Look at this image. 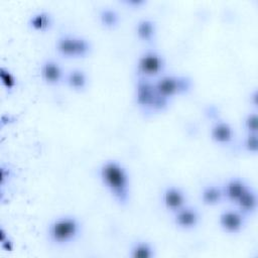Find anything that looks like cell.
I'll return each mask as SVG.
<instances>
[{
	"mask_svg": "<svg viewBox=\"0 0 258 258\" xmlns=\"http://www.w3.org/2000/svg\"><path fill=\"white\" fill-rule=\"evenodd\" d=\"M98 174L116 203L125 206L130 198V177L126 167L116 159H107L100 165Z\"/></svg>",
	"mask_w": 258,
	"mask_h": 258,
	"instance_id": "6da1fadb",
	"label": "cell"
},
{
	"mask_svg": "<svg viewBox=\"0 0 258 258\" xmlns=\"http://www.w3.org/2000/svg\"><path fill=\"white\" fill-rule=\"evenodd\" d=\"M134 98L139 109L147 114L164 111L170 102L157 92L153 80L143 77H136Z\"/></svg>",
	"mask_w": 258,
	"mask_h": 258,
	"instance_id": "7a4b0ae2",
	"label": "cell"
},
{
	"mask_svg": "<svg viewBox=\"0 0 258 258\" xmlns=\"http://www.w3.org/2000/svg\"><path fill=\"white\" fill-rule=\"evenodd\" d=\"M82 223L73 215H62L53 219L47 226L48 241L55 246H67L75 242L82 233Z\"/></svg>",
	"mask_w": 258,
	"mask_h": 258,
	"instance_id": "3957f363",
	"label": "cell"
},
{
	"mask_svg": "<svg viewBox=\"0 0 258 258\" xmlns=\"http://www.w3.org/2000/svg\"><path fill=\"white\" fill-rule=\"evenodd\" d=\"M92 45L90 40L81 35L63 33L55 40V50L63 57H85L90 53Z\"/></svg>",
	"mask_w": 258,
	"mask_h": 258,
	"instance_id": "277c9868",
	"label": "cell"
},
{
	"mask_svg": "<svg viewBox=\"0 0 258 258\" xmlns=\"http://www.w3.org/2000/svg\"><path fill=\"white\" fill-rule=\"evenodd\" d=\"M166 60L162 53L154 48L144 50L136 62V77L154 80L164 74Z\"/></svg>",
	"mask_w": 258,
	"mask_h": 258,
	"instance_id": "5b68a950",
	"label": "cell"
},
{
	"mask_svg": "<svg viewBox=\"0 0 258 258\" xmlns=\"http://www.w3.org/2000/svg\"><path fill=\"white\" fill-rule=\"evenodd\" d=\"M153 82L157 92L169 100L176 95L187 93L192 88L191 79L182 75L164 73L158 78L154 79Z\"/></svg>",
	"mask_w": 258,
	"mask_h": 258,
	"instance_id": "8992f818",
	"label": "cell"
},
{
	"mask_svg": "<svg viewBox=\"0 0 258 258\" xmlns=\"http://www.w3.org/2000/svg\"><path fill=\"white\" fill-rule=\"evenodd\" d=\"M247 217L236 208L226 209L219 215V225L228 234L240 233L246 225Z\"/></svg>",
	"mask_w": 258,
	"mask_h": 258,
	"instance_id": "52a82bcc",
	"label": "cell"
},
{
	"mask_svg": "<svg viewBox=\"0 0 258 258\" xmlns=\"http://www.w3.org/2000/svg\"><path fill=\"white\" fill-rule=\"evenodd\" d=\"M161 204L171 214L187 204L186 192L177 185H168L161 192Z\"/></svg>",
	"mask_w": 258,
	"mask_h": 258,
	"instance_id": "ba28073f",
	"label": "cell"
},
{
	"mask_svg": "<svg viewBox=\"0 0 258 258\" xmlns=\"http://www.w3.org/2000/svg\"><path fill=\"white\" fill-rule=\"evenodd\" d=\"M172 221L181 230H192L200 224L201 214L196 207L186 204L172 213Z\"/></svg>",
	"mask_w": 258,
	"mask_h": 258,
	"instance_id": "9c48e42d",
	"label": "cell"
},
{
	"mask_svg": "<svg viewBox=\"0 0 258 258\" xmlns=\"http://www.w3.org/2000/svg\"><path fill=\"white\" fill-rule=\"evenodd\" d=\"M64 76L66 72L57 60L53 58H47L41 62L40 78L47 85H59L64 81Z\"/></svg>",
	"mask_w": 258,
	"mask_h": 258,
	"instance_id": "30bf717a",
	"label": "cell"
},
{
	"mask_svg": "<svg viewBox=\"0 0 258 258\" xmlns=\"http://www.w3.org/2000/svg\"><path fill=\"white\" fill-rule=\"evenodd\" d=\"M225 201L235 204V202L243 195V192L250 186L247 181L241 177H231L222 185Z\"/></svg>",
	"mask_w": 258,
	"mask_h": 258,
	"instance_id": "8fae6325",
	"label": "cell"
},
{
	"mask_svg": "<svg viewBox=\"0 0 258 258\" xmlns=\"http://www.w3.org/2000/svg\"><path fill=\"white\" fill-rule=\"evenodd\" d=\"M210 135L212 140L218 144H229L233 141L235 132L229 122L217 120L211 127Z\"/></svg>",
	"mask_w": 258,
	"mask_h": 258,
	"instance_id": "7c38bea8",
	"label": "cell"
},
{
	"mask_svg": "<svg viewBox=\"0 0 258 258\" xmlns=\"http://www.w3.org/2000/svg\"><path fill=\"white\" fill-rule=\"evenodd\" d=\"M257 207L258 197L256 190L252 186H249L234 204V208H236L246 217L252 216L256 212Z\"/></svg>",
	"mask_w": 258,
	"mask_h": 258,
	"instance_id": "4fadbf2b",
	"label": "cell"
},
{
	"mask_svg": "<svg viewBox=\"0 0 258 258\" xmlns=\"http://www.w3.org/2000/svg\"><path fill=\"white\" fill-rule=\"evenodd\" d=\"M63 83L72 90L83 91L88 85V75L84 70L74 68L66 73Z\"/></svg>",
	"mask_w": 258,
	"mask_h": 258,
	"instance_id": "5bb4252c",
	"label": "cell"
},
{
	"mask_svg": "<svg viewBox=\"0 0 258 258\" xmlns=\"http://www.w3.org/2000/svg\"><path fill=\"white\" fill-rule=\"evenodd\" d=\"M201 200L206 206H217L225 201L223 186L220 184H207L202 188Z\"/></svg>",
	"mask_w": 258,
	"mask_h": 258,
	"instance_id": "9a60e30c",
	"label": "cell"
},
{
	"mask_svg": "<svg viewBox=\"0 0 258 258\" xmlns=\"http://www.w3.org/2000/svg\"><path fill=\"white\" fill-rule=\"evenodd\" d=\"M135 32L137 37L147 43H150L155 38L156 33V26L155 22L150 18H141L136 22L135 25Z\"/></svg>",
	"mask_w": 258,
	"mask_h": 258,
	"instance_id": "2e32d148",
	"label": "cell"
},
{
	"mask_svg": "<svg viewBox=\"0 0 258 258\" xmlns=\"http://www.w3.org/2000/svg\"><path fill=\"white\" fill-rule=\"evenodd\" d=\"M52 15L45 10L37 11L28 18V26L35 31H46L52 26Z\"/></svg>",
	"mask_w": 258,
	"mask_h": 258,
	"instance_id": "e0dca14e",
	"label": "cell"
},
{
	"mask_svg": "<svg viewBox=\"0 0 258 258\" xmlns=\"http://www.w3.org/2000/svg\"><path fill=\"white\" fill-rule=\"evenodd\" d=\"M129 256L131 258H153L156 256V253L151 243L144 240H138L131 245Z\"/></svg>",
	"mask_w": 258,
	"mask_h": 258,
	"instance_id": "ac0fdd59",
	"label": "cell"
},
{
	"mask_svg": "<svg viewBox=\"0 0 258 258\" xmlns=\"http://www.w3.org/2000/svg\"><path fill=\"white\" fill-rule=\"evenodd\" d=\"M99 21L106 28H114L120 21V16L117 10L111 7H103L99 10Z\"/></svg>",
	"mask_w": 258,
	"mask_h": 258,
	"instance_id": "d6986e66",
	"label": "cell"
},
{
	"mask_svg": "<svg viewBox=\"0 0 258 258\" xmlns=\"http://www.w3.org/2000/svg\"><path fill=\"white\" fill-rule=\"evenodd\" d=\"M0 80L4 89L10 94L17 87V79L15 75L8 69L3 66L0 67Z\"/></svg>",
	"mask_w": 258,
	"mask_h": 258,
	"instance_id": "ffe728a7",
	"label": "cell"
},
{
	"mask_svg": "<svg viewBox=\"0 0 258 258\" xmlns=\"http://www.w3.org/2000/svg\"><path fill=\"white\" fill-rule=\"evenodd\" d=\"M242 148L248 153H257L258 151V133H246L243 141Z\"/></svg>",
	"mask_w": 258,
	"mask_h": 258,
	"instance_id": "44dd1931",
	"label": "cell"
},
{
	"mask_svg": "<svg viewBox=\"0 0 258 258\" xmlns=\"http://www.w3.org/2000/svg\"><path fill=\"white\" fill-rule=\"evenodd\" d=\"M243 127L246 133H258L257 110L249 112L243 120Z\"/></svg>",
	"mask_w": 258,
	"mask_h": 258,
	"instance_id": "7402d4cb",
	"label": "cell"
},
{
	"mask_svg": "<svg viewBox=\"0 0 258 258\" xmlns=\"http://www.w3.org/2000/svg\"><path fill=\"white\" fill-rule=\"evenodd\" d=\"M11 176H12V169L10 168V166L5 164V163H1V165H0V185H1V189L5 186L6 183H8Z\"/></svg>",
	"mask_w": 258,
	"mask_h": 258,
	"instance_id": "603a6c76",
	"label": "cell"
},
{
	"mask_svg": "<svg viewBox=\"0 0 258 258\" xmlns=\"http://www.w3.org/2000/svg\"><path fill=\"white\" fill-rule=\"evenodd\" d=\"M0 244H1V247L4 251L11 252L14 249V243H13V240L10 238V236L7 237L6 239L0 241Z\"/></svg>",
	"mask_w": 258,
	"mask_h": 258,
	"instance_id": "cb8c5ba5",
	"label": "cell"
},
{
	"mask_svg": "<svg viewBox=\"0 0 258 258\" xmlns=\"http://www.w3.org/2000/svg\"><path fill=\"white\" fill-rule=\"evenodd\" d=\"M250 104L255 108V110H257V104H258V92L256 89H254L252 92H250Z\"/></svg>",
	"mask_w": 258,
	"mask_h": 258,
	"instance_id": "d4e9b609",
	"label": "cell"
},
{
	"mask_svg": "<svg viewBox=\"0 0 258 258\" xmlns=\"http://www.w3.org/2000/svg\"><path fill=\"white\" fill-rule=\"evenodd\" d=\"M123 3L130 7H140L143 4H145L146 1L145 0H124Z\"/></svg>",
	"mask_w": 258,
	"mask_h": 258,
	"instance_id": "484cf974",
	"label": "cell"
}]
</instances>
